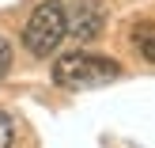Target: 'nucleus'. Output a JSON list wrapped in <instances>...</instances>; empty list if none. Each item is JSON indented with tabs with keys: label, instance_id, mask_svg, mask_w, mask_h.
Listing matches in <instances>:
<instances>
[{
	"label": "nucleus",
	"instance_id": "nucleus-1",
	"mask_svg": "<svg viewBox=\"0 0 155 148\" xmlns=\"http://www.w3.org/2000/svg\"><path fill=\"white\" fill-rule=\"evenodd\" d=\"M121 76V65L98 53H68L53 65V84L64 91H87V88H102L114 84Z\"/></svg>",
	"mask_w": 155,
	"mask_h": 148
},
{
	"label": "nucleus",
	"instance_id": "nucleus-2",
	"mask_svg": "<svg viewBox=\"0 0 155 148\" xmlns=\"http://www.w3.org/2000/svg\"><path fill=\"white\" fill-rule=\"evenodd\" d=\"M68 38V19H64V4L61 0H42V4L30 12L27 30H23V46H27L30 57L45 61L49 53L61 50V42Z\"/></svg>",
	"mask_w": 155,
	"mask_h": 148
},
{
	"label": "nucleus",
	"instance_id": "nucleus-3",
	"mask_svg": "<svg viewBox=\"0 0 155 148\" xmlns=\"http://www.w3.org/2000/svg\"><path fill=\"white\" fill-rule=\"evenodd\" d=\"M64 19H68V34H76L80 42H91L102 30V4L98 0H72V8H64Z\"/></svg>",
	"mask_w": 155,
	"mask_h": 148
},
{
	"label": "nucleus",
	"instance_id": "nucleus-4",
	"mask_svg": "<svg viewBox=\"0 0 155 148\" xmlns=\"http://www.w3.org/2000/svg\"><path fill=\"white\" fill-rule=\"evenodd\" d=\"M133 46H136V53H140L144 61L155 65V27L151 23H140V27L133 30Z\"/></svg>",
	"mask_w": 155,
	"mask_h": 148
},
{
	"label": "nucleus",
	"instance_id": "nucleus-5",
	"mask_svg": "<svg viewBox=\"0 0 155 148\" xmlns=\"http://www.w3.org/2000/svg\"><path fill=\"white\" fill-rule=\"evenodd\" d=\"M12 141H15V126H12V118L0 110V148H12Z\"/></svg>",
	"mask_w": 155,
	"mask_h": 148
},
{
	"label": "nucleus",
	"instance_id": "nucleus-6",
	"mask_svg": "<svg viewBox=\"0 0 155 148\" xmlns=\"http://www.w3.org/2000/svg\"><path fill=\"white\" fill-rule=\"evenodd\" d=\"M8 68H12V46H8V38H0V80L8 76Z\"/></svg>",
	"mask_w": 155,
	"mask_h": 148
}]
</instances>
